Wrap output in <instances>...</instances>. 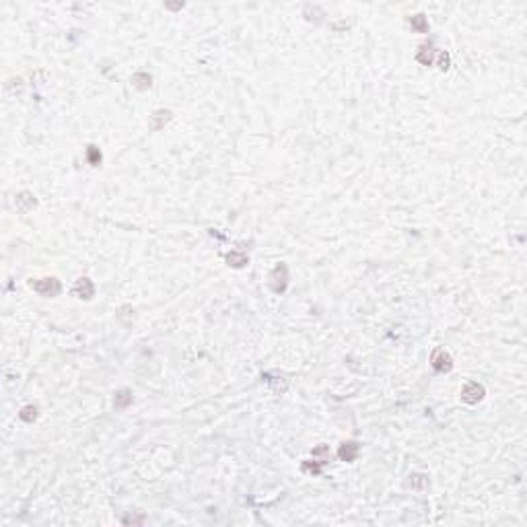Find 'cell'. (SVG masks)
I'll use <instances>...</instances> for the list:
<instances>
[{
    "instance_id": "obj_1",
    "label": "cell",
    "mask_w": 527,
    "mask_h": 527,
    "mask_svg": "<svg viewBox=\"0 0 527 527\" xmlns=\"http://www.w3.org/2000/svg\"><path fill=\"white\" fill-rule=\"evenodd\" d=\"M31 287L44 297H54L60 292V282L56 278H44L39 282H31Z\"/></svg>"
},
{
    "instance_id": "obj_2",
    "label": "cell",
    "mask_w": 527,
    "mask_h": 527,
    "mask_svg": "<svg viewBox=\"0 0 527 527\" xmlns=\"http://www.w3.org/2000/svg\"><path fill=\"white\" fill-rule=\"evenodd\" d=\"M270 280H272V289H274L276 292H282L284 289H287V280H289L287 268H284V266H278V268H276V270L272 272Z\"/></svg>"
},
{
    "instance_id": "obj_3",
    "label": "cell",
    "mask_w": 527,
    "mask_h": 527,
    "mask_svg": "<svg viewBox=\"0 0 527 527\" xmlns=\"http://www.w3.org/2000/svg\"><path fill=\"white\" fill-rule=\"evenodd\" d=\"M482 395H484V390H482V385L478 383H468L463 387V391H461V397L468 404H476L478 400H482Z\"/></svg>"
},
{
    "instance_id": "obj_4",
    "label": "cell",
    "mask_w": 527,
    "mask_h": 527,
    "mask_svg": "<svg viewBox=\"0 0 527 527\" xmlns=\"http://www.w3.org/2000/svg\"><path fill=\"white\" fill-rule=\"evenodd\" d=\"M74 295L79 297V299H91L93 297V284L89 278H81V280H76L74 284Z\"/></svg>"
},
{
    "instance_id": "obj_5",
    "label": "cell",
    "mask_w": 527,
    "mask_h": 527,
    "mask_svg": "<svg viewBox=\"0 0 527 527\" xmlns=\"http://www.w3.org/2000/svg\"><path fill=\"white\" fill-rule=\"evenodd\" d=\"M433 367L437 371H449L451 369V357H449L445 350H437L433 354Z\"/></svg>"
},
{
    "instance_id": "obj_6",
    "label": "cell",
    "mask_w": 527,
    "mask_h": 527,
    "mask_svg": "<svg viewBox=\"0 0 527 527\" xmlns=\"http://www.w3.org/2000/svg\"><path fill=\"white\" fill-rule=\"evenodd\" d=\"M169 119H171V111L161 109V111H157V114L151 118V128H153V130H161V128L169 122Z\"/></svg>"
},
{
    "instance_id": "obj_7",
    "label": "cell",
    "mask_w": 527,
    "mask_h": 527,
    "mask_svg": "<svg viewBox=\"0 0 527 527\" xmlns=\"http://www.w3.org/2000/svg\"><path fill=\"white\" fill-rule=\"evenodd\" d=\"M357 451H358L357 443H344L342 449H340V457H342L344 461H352L354 455H357Z\"/></svg>"
},
{
    "instance_id": "obj_8",
    "label": "cell",
    "mask_w": 527,
    "mask_h": 527,
    "mask_svg": "<svg viewBox=\"0 0 527 527\" xmlns=\"http://www.w3.org/2000/svg\"><path fill=\"white\" fill-rule=\"evenodd\" d=\"M227 260H229V264H233V266L241 268V266H245V264H247V255L233 252V254H229V255H227Z\"/></svg>"
},
{
    "instance_id": "obj_9",
    "label": "cell",
    "mask_w": 527,
    "mask_h": 527,
    "mask_svg": "<svg viewBox=\"0 0 527 527\" xmlns=\"http://www.w3.org/2000/svg\"><path fill=\"white\" fill-rule=\"evenodd\" d=\"M130 402H132V395H130V391H119V393L116 395V406H118V408H122V406L130 404Z\"/></svg>"
},
{
    "instance_id": "obj_10",
    "label": "cell",
    "mask_w": 527,
    "mask_h": 527,
    "mask_svg": "<svg viewBox=\"0 0 527 527\" xmlns=\"http://www.w3.org/2000/svg\"><path fill=\"white\" fill-rule=\"evenodd\" d=\"M89 159H91L93 165H97V163L101 161V154H99L97 151H95V146H91V151H89Z\"/></svg>"
},
{
    "instance_id": "obj_11",
    "label": "cell",
    "mask_w": 527,
    "mask_h": 527,
    "mask_svg": "<svg viewBox=\"0 0 527 527\" xmlns=\"http://www.w3.org/2000/svg\"><path fill=\"white\" fill-rule=\"evenodd\" d=\"M412 25H416V27H418V29H422V31L426 29V25H425V19H422L420 15L416 17V19H414V23H412Z\"/></svg>"
}]
</instances>
